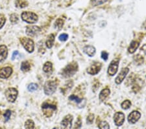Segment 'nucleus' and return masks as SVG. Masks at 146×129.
Returning a JSON list of instances; mask_svg holds the SVG:
<instances>
[{"label": "nucleus", "instance_id": "nucleus-20", "mask_svg": "<svg viewBox=\"0 0 146 129\" xmlns=\"http://www.w3.org/2000/svg\"><path fill=\"white\" fill-rule=\"evenodd\" d=\"M52 69H53V65H52V63L51 62L48 61L44 65L43 70L44 72H46V73H50V72H51V71H52Z\"/></svg>", "mask_w": 146, "mask_h": 129}, {"label": "nucleus", "instance_id": "nucleus-34", "mask_svg": "<svg viewBox=\"0 0 146 129\" xmlns=\"http://www.w3.org/2000/svg\"><path fill=\"white\" fill-rule=\"evenodd\" d=\"M81 119H77L76 123H75L74 129H80L81 127Z\"/></svg>", "mask_w": 146, "mask_h": 129}, {"label": "nucleus", "instance_id": "nucleus-37", "mask_svg": "<svg viewBox=\"0 0 146 129\" xmlns=\"http://www.w3.org/2000/svg\"><path fill=\"white\" fill-rule=\"evenodd\" d=\"M19 55H20V53H19L18 51H15L13 53V56H12V59H13V60L15 59L18 57V56H19Z\"/></svg>", "mask_w": 146, "mask_h": 129}, {"label": "nucleus", "instance_id": "nucleus-3", "mask_svg": "<svg viewBox=\"0 0 146 129\" xmlns=\"http://www.w3.org/2000/svg\"><path fill=\"white\" fill-rule=\"evenodd\" d=\"M22 18L28 23H35L38 21V16L32 12H23Z\"/></svg>", "mask_w": 146, "mask_h": 129}, {"label": "nucleus", "instance_id": "nucleus-14", "mask_svg": "<svg viewBox=\"0 0 146 129\" xmlns=\"http://www.w3.org/2000/svg\"><path fill=\"white\" fill-rule=\"evenodd\" d=\"M13 73V69L11 67H4L0 70V78L5 79L8 78Z\"/></svg>", "mask_w": 146, "mask_h": 129}, {"label": "nucleus", "instance_id": "nucleus-15", "mask_svg": "<svg viewBox=\"0 0 146 129\" xmlns=\"http://www.w3.org/2000/svg\"><path fill=\"white\" fill-rule=\"evenodd\" d=\"M8 50L5 45L0 46V63L4 61L7 57Z\"/></svg>", "mask_w": 146, "mask_h": 129}, {"label": "nucleus", "instance_id": "nucleus-13", "mask_svg": "<svg viewBox=\"0 0 146 129\" xmlns=\"http://www.w3.org/2000/svg\"><path fill=\"white\" fill-rule=\"evenodd\" d=\"M141 114L138 111H133L129 115L128 121L131 124H135L140 119Z\"/></svg>", "mask_w": 146, "mask_h": 129}, {"label": "nucleus", "instance_id": "nucleus-19", "mask_svg": "<svg viewBox=\"0 0 146 129\" xmlns=\"http://www.w3.org/2000/svg\"><path fill=\"white\" fill-rule=\"evenodd\" d=\"M139 46V43L136 41H132L131 43L130 44L128 48V51L130 53H133L135 52V51L137 50V48Z\"/></svg>", "mask_w": 146, "mask_h": 129}, {"label": "nucleus", "instance_id": "nucleus-36", "mask_svg": "<svg viewBox=\"0 0 146 129\" xmlns=\"http://www.w3.org/2000/svg\"><path fill=\"white\" fill-rule=\"evenodd\" d=\"M108 57H109V54H108L107 52H106L105 51L101 52V58H102L103 59L107 61L108 59Z\"/></svg>", "mask_w": 146, "mask_h": 129}, {"label": "nucleus", "instance_id": "nucleus-29", "mask_svg": "<svg viewBox=\"0 0 146 129\" xmlns=\"http://www.w3.org/2000/svg\"><path fill=\"white\" fill-rule=\"evenodd\" d=\"M4 117H5V121L7 122L9 120V119H10L11 116V111L9 110H6L5 112L4 113Z\"/></svg>", "mask_w": 146, "mask_h": 129}, {"label": "nucleus", "instance_id": "nucleus-30", "mask_svg": "<svg viewBox=\"0 0 146 129\" xmlns=\"http://www.w3.org/2000/svg\"><path fill=\"white\" fill-rule=\"evenodd\" d=\"M69 99L70 100H73V101H75V102H77V103H81V101L82 100V99H81V98H79L78 97H77V96H75V95L70 96V97H69Z\"/></svg>", "mask_w": 146, "mask_h": 129}, {"label": "nucleus", "instance_id": "nucleus-10", "mask_svg": "<svg viewBox=\"0 0 146 129\" xmlns=\"http://www.w3.org/2000/svg\"><path fill=\"white\" fill-rule=\"evenodd\" d=\"M114 121L117 126L123 125L125 122V114L121 112H116L114 116Z\"/></svg>", "mask_w": 146, "mask_h": 129}, {"label": "nucleus", "instance_id": "nucleus-16", "mask_svg": "<svg viewBox=\"0 0 146 129\" xmlns=\"http://www.w3.org/2000/svg\"><path fill=\"white\" fill-rule=\"evenodd\" d=\"M96 48L93 46H86L83 48V52L90 57H92L96 53Z\"/></svg>", "mask_w": 146, "mask_h": 129}, {"label": "nucleus", "instance_id": "nucleus-22", "mask_svg": "<svg viewBox=\"0 0 146 129\" xmlns=\"http://www.w3.org/2000/svg\"><path fill=\"white\" fill-rule=\"evenodd\" d=\"M20 69L23 72H28L31 69L29 63L28 61H23L21 65Z\"/></svg>", "mask_w": 146, "mask_h": 129}, {"label": "nucleus", "instance_id": "nucleus-26", "mask_svg": "<svg viewBox=\"0 0 146 129\" xmlns=\"http://www.w3.org/2000/svg\"><path fill=\"white\" fill-rule=\"evenodd\" d=\"M63 25H64V20L62 19H58L55 23V27L56 29L60 30L63 27Z\"/></svg>", "mask_w": 146, "mask_h": 129}, {"label": "nucleus", "instance_id": "nucleus-12", "mask_svg": "<svg viewBox=\"0 0 146 129\" xmlns=\"http://www.w3.org/2000/svg\"><path fill=\"white\" fill-rule=\"evenodd\" d=\"M40 31H41L40 27L38 26L33 25V26H27L25 32H26V34L28 35V36L34 37Z\"/></svg>", "mask_w": 146, "mask_h": 129}, {"label": "nucleus", "instance_id": "nucleus-39", "mask_svg": "<svg viewBox=\"0 0 146 129\" xmlns=\"http://www.w3.org/2000/svg\"><path fill=\"white\" fill-rule=\"evenodd\" d=\"M0 129H1V128H0Z\"/></svg>", "mask_w": 146, "mask_h": 129}, {"label": "nucleus", "instance_id": "nucleus-31", "mask_svg": "<svg viewBox=\"0 0 146 129\" xmlns=\"http://www.w3.org/2000/svg\"><path fill=\"white\" fill-rule=\"evenodd\" d=\"M10 21L13 23H17L18 22V16L16 14H13L10 17Z\"/></svg>", "mask_w": 146, "mask_h": 129}, {"label": "nucleus", "instance_id": "nucleus-1", "mask_svg": "<svg viewBox=\"0 0 146 129\" xmlns=\"http://www.w3.org/2000/svg\"><path fill=\"white\" fill-rule=\"evenodd\" d=\"M78 70V65L76 63H72L68 65L62 70V75L64 78H70L76 73Z\"/></svg>", "mask_w": 146, "mask_h": 129}, {"label": "nucleus", "instance_id": "nucleus-35", "mask_svg": "<svg viewBox=\"0 0 146 129\" xmlns=\"http://www.w3.org/2000/svg\"><path fill=\"white\" fill-rule=\"evenodd\" d=\"M68 38V35L66 33H62L61 34L59 37H58V39L60 41H66Z\"/></svg>", "mask_w": 146, "mask_h": 129}, {"label": "nucleus", "instance_id": "nucleus-6", "mask_svg": "<svg viewBox=\"0 0 146 129\" xmlns=\"http://www.w3.org/2000/svg\"><path fill=\"white\" fill-rule=\"evenodd\" d=\"M42 108L43 110L44 114L47 117H50L53 115V111L56 110V107L53 104H50L49 103L45 102L42 106Z\"/></svg>", "mask_w": 146, "mask_h": 129}, {"label": "nucleus", "instance_id": "nucleus-11", "mask_svg": "<svg viewBox=\"0 0 146 129\" xmlns=\"http://www.w3.org/2000/svg\"><path fill=\"white\" fill-rule=\"evenodd\" d=\"M129 71V69L127 67H125V68H123V69H122L121 71H120V72L119 73V74L117 75V76L116 77V80H115L116 83L117 84H121V82L124 80V79L126 77L127 74H128Z\"/></svg>", "mask_w": 146, "mask_h": 129}, {"label": "nucleus", "instance_id": "nucleus-33", "mask_svg": "<svg viewBox=\"0 0 146 129\" xmlns=\"http://www.w3.org/2000/svg\"><path fill=\"white\" fill-rule=\"evenodd\" d=\"M6 19L5 18V16L3 15H0V29H1L2 27L5 23Z\"/></svg>", "mask_w": 146, "mask_h": 129}, {"label": "nucleus", "instance_id": "nucleus-18", "mask_svg": "<svg viewBox=\"0 0 146 129\" xmlns=\"http://www.w3.org/2000/svg\"><path fill=\"white\" fill-rule=\"evenodd\" d=\"M110 94V91L109 89H105L101 91L100 94V100L101 101H104V100L109 97Z\"/></svg>", "mask_w": 146, "mask_h": 129}, {"label": "nucleus", "instance_id": "nucleus-4", "mask_svg": "<svg viewBox=\"0 0 146 129\" xmlns=\"http://www.w3.org/2000/svg\"><path fill=\"white\" fill-rule=\"evenodd\" d=\"M20 42L22 43V46H23L25 50H26L29 53H32L34 51L35 48V44L33 40L29 38H22L20 39Z\"/></svg>", "mask_w": 146, "mask_h": 129}, {"label": "nucleus", "instance_id": "nucleus-28", "mask_svg": "<svg viewBox=\"0 0 146 129\" xmlns=\"http://www.w3.org/2000/svg\"><path fill=\"white\" fill-rule=\"evenodd\" d=\"M28 90L29 91H36L37 89H38V85L36 84H35V83H32V84H30L29 86H28Z\"/></svg>", "mask_w": 146, "mask_h": 129}, {"label": "nucleus", "instance_id": "nucleus-9", "mask_svg": "<svg viewBox=\"0 0 146 129\" xmlns=\"http://www.w3.org/2000/svg\"><path fill=\"white\" fill-rule=\"evenodd\" d=\"M101 69V64L99 62H94L87 69V72L89 74L96 75L99 73Z\"/></svg>", "mask_w": 146, "mask_h": 129}, {"label": "nucleus", "instance_id": "nucleus-32", "mask_svg": "<svg viewBox=\"0 0 146 129\" xmlns=\"http://www.w3.org/2000/svg\"><path fill=\"white\" fill-rule=\"evenodd\" d=\"M94 119V115L92 114H90L86 119L87 124H88V125H90V124L93 123Z\"/></svg>", "mask_w": 146, "mask_h": 129}, {"label": "nucleus", "instance_id": "nucleus-25", "mask_svg": "<svg viewBox=\"0 0 146 129\" xmlns=\"http://www.w3.org/2000/svg\"><path fill=\"white\" fill-rule=\"evenodd\" d=\"M131 106V102L130 100H125V101L122 102L121 104L122 109H123V110H128L129 108H130Z\"/></svg>", "mask_w": 146, "mask_h": 129}, {"label": "nucleus", "instance_id": "nucleus-5", "mask_svg": "<svg viewBox=\"0 0 146 129\" xmlns=\"http://www.w3.org/2000/svg\"><path fill=\"white\" fill-rule=\"evenodd\" d=\"M18 92L16 89L13 88H8L5 91V97L7 100L10 102H15L17 98Z\"/></svg>", "mask_w": 146, "mask_h": 129}, {"label": "nucleus", "instance_id": "nucleus-2", "mask_svg": "<svg viewBox=\"0 0 146 129\" xmlns=\"http://www.w3.org/2000/svg\"><path fill=\"white\" fill-rule=\"evenodd\" d=\"M57 88V84L55 81H48L44 87V93L46 95H51L55 92Z\"/></svg>", "mask_w": 146, "mask_h": 129}, {"label": "nucleus", "instance_id": "nucleus-27", "mask_svg": "<svg viewBox=\"0 0 146 129\" xmlns=\"http://www.w3.org/2000/svg\"><path fill=\"white\" fill-rule=\"evenodd\" d=\"M107 0H92V5L93 6H98L100 5H102L107 2Z\"/></svg>", "mask_w": 146, "mask_h": 129}, {"label": "nucleus", "instance_id": "nucleus-23", "mask_svg": "<svg viewBox=\"0 0 146 129\" xmlns=\"http://www.w3.org/2000/svg\"><path fill=\"white\" fill-rule=\"evenodd\" d=\"M25 129H34L35 128V123L31 119H27L25 123Z\"/></svg>", "mask_w": 146, "mask_h": 129}, {"label": "nucleus", "instance_id": "nucleus-24", "mask_svg": "<svg viewBox=\"0 0 146 129\" xmlns=\"http://www.w3.org/2000/svg\"><path fill=\"white\" fill-rule=\"evenodd\" d=\"M98 127L100 129H110L109 124L107 121H101L99 123Z\"/></svg>", "mask_w": 146, "mask_h": 129}, {"label": "nucleus", "instance_id": "nucleus-8", "mask_svg": "<svg viewBox=\"0 0 146 129\" xmlns=\"http://www.w3.org/2000/svg\"><path fill=\"white\" fill-rule=\"evenodd\" d=\"M119 63V60L117 59H114L110 62L109 66L108 67V74L112 76L116 74L117 69H118Z\"/></svg>", "mask_w": 146, "mask_h": 129}, {"label": "nucleus", "instance_id": "nucleus-7", "mask_svg": "<svg viewBox=\"0 0 146 129\" xmlns=\"http://www.w3.org/2000/svg\"><path fill=\"white\" fill-rule=\"evenodd\" d=\"M74 117L72 115H67L64 119H62L60 123V128L61 129H71L72 127V121Z\"/></svg>", "mask_w": 146, "mask_h": 129}, {"label": "nucleus", "instance_id": "nucleus-38", "mask_svg": "<svg viewBox=\"0 0 146 129\" xmlns=\"http://www.w3.org/2000/svg\"><path fill=\"white\" fill-rule=\"evenodd\" d=\"M53 129H58V128H57V127H54Z\"/></svg>", "mask_w": 146, "mask_h": 129}, {"label": "nucleus", "instance_id": "nucleus-21", "mask_svg": "<svg viewBox=\"0 0 146 129\" xmlns=\"http://www.w3.org/2000/svg\"><path fill=\"white\" fill-rule=\"evenodd\" d=\"M15 5L17 8H25L27 5V3L25 0H16Z\"/></svg>", "mask_w": 146, "mask_h": 129}, {"label": "nucleus", "instance_id": "nucleus-40", "mask_svg": "<svg viewBox=\"0 0 146 129\" xmlns=\"http://www.w3.org/2000/svg\"></svg>", "mask_w": 146, "mask_h": 129}, {"label": "nucleus", "instance_id": "nucleus-17", "mask_svg": "<svg viewBox=\"0 0 146 129\" xmlns=\"http://www.w3.org/2000/svg\"><path fill=\"white\" fill-rule=\"evenodd\" d=\"M54 42H55V36H54V35L53 34L49 35L48 37V39H47L46 42L47 48L49 49L52 48V46H53Z\"/></svg>", "mask_w": 146, "mask_h": 129}]
</instances>
